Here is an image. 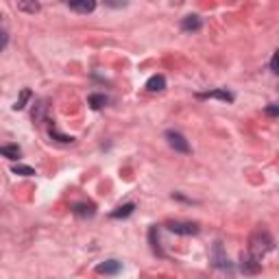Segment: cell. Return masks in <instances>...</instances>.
I'll use <instances>...</instances> for the list:
<instances>
[{"mask_svg": "<svg viewBox=\"0 0 279 279\" xmlns=\"http://www.w3.org/2000/svg\"><path fill=\"white\" fill-rule=\"evenodd\" d=\"M275 249V240H273V236L268 234L266 229H258L251 234L249 238V253L253 255V258H264L266 253H271V251Z\"/></svg>", "mask_w": 279, "mask_h": 279, "instance_id": "obj_1", "label": "cell"}, {"mask_svg": "<svg viewBox=\"0 0 279 279\" xmlns=\"http://www.w3.org/2000/svg\"><path fill=\"white\" fill-rule=\"evenodd\" d=\"M166 142H168L170 148H175L177 153H183V155H188V153L192 151V148H190V144H188V140L181 136L179 131H173V129H168V131H166Z\"/></svg>", "mask_w": 279, "mask_h": 279, "instance_id": "obj_2", "label": "cell"}, {"mask_svg": "<svg viewBox=\"0 0 279 279\" xmlns=\"http://www.w3.org/2000/svg\"><path fill=\"white\" fill-rule=\"evenodd\" d=\"M166 227H168V231L179 234V236H194V234H199V225H197V222L170 220V222H166Z\"/></svg>", "mask_w": 279, "mask_h": 279, "instance_id": "obj_3", "label": "cell"}, {"mask_svg": "<svg viewBox=\"0 0 279 279\" xmlns=\"http://www.w3.org/2000/svg\"><path fill=\"white\" fill-rule=\"evenodd\" d=\"M240 271H242L244 275H255V273L262 271V264H259L258 258H253L251 253L240 255Z\"/></svg>", "mask_w": 279, "mask_h": 279, "instance_id": "obj_4", "label": "cell"}, {"mask_svg": "<svg viewBox=\"0 0 279 279\" xmlns=\"http://www.w3.org/2000/svg\"><path fill=\"white\" fill-rule=\"evenodd\" d=\"M212 255H214L212 259H214V266H216V268H229V259H227L225 251H222V242H216V244H214Z\"/></svg>", "mask_w": 279, "mask_h": 279, "instance_id": "obj_5", "label": "cell"}, {"mask_svg": "<svg viewBox=\"0 0 279 279\" xmlns=\"http://www.w3.org/2000/svg\"><path fill=\"white\" fill-rule=\"evenodd\" d=\"M120 268H122V264L118 259H107V262L96 266V273H100V275H116V273H120Z\"/></svg>", "mask_w": 279, "mask_h": 279, "instance_id": "obj_6", "label": "cell"}, {"mask_svg": "<svg viewBox=\"0 0 279 279\" xmlns=\"http://www.w3.org/2000/svg\"><path fill=\"white\" fill-rule=\"evenodd\" d=\"M46 114H48V100H37V105L33 107V114H31L33 122L41 124L46 120Z\"/></svg>", "mask_w": 279, "mask_h": 279, "instance_id": "obj_7", "label": "cell"}, {"mask_svg": "<svg viewBox=\"0 0 279 279\" xmlns=\"http://www.w3.org/2000/svg\"><path fill=\"white\" fill-rule=\"evenodd\" d=\"M72 214H77V216H81V218H90L96 214V205L94 203H74Z\"/></svg>", "mask_w": 279, "mask_h": 279, "instance_id": "obj_8", "label": "cell"}, {"mask_svg": "<svg viewBox=\"0 0 279 279\" xmlns=\"http://www.w3.org/2000/svg\"><path fill=\"white\" fill-rule=\"evenodd\" d=\"M68 7L79 13H92L96 9V2L94 0H74V2H68Z\"/></svg>", "mask_w": 279, "mask_h": 279, "instance_id": "obj_9", "label": "cell"}, {"mask_svg": "<svg viewBox=\"0 0 279 279\" xmlns=\"http://www.w3.org/2000/svg\"><path fill=\"white\" fill-rule=\"evenodd\" d=\"M201 26H203V22L199 16H185L183 20H181V29H183L185 33H194V31H199Z\"/></svg>", "mask_w": 279, "mask_h": 279, "instance_id": "obj_10", "label": "cell"}, {"mask_svg": "<svg viewBox=\"0 0 279 279\" xmlns=\"http://www.w3.org/2000/svg\"><path fill=\"white\" fill-rule=\"evenodd\" d=\"M199 99H220V100H225V103H231V100H234V94L227 92V90H212V92H201Z\"/></svg>", "mask_w": 279, "mask_h": 279, "instance_id": "obj_11", "label": "cell"}, {"mask_svg": "<svg viewBox=\"0 0 279 279\" xmlns=\"http://www.w3.org/2000/svg\"><path fill=\"white\" fill-rule=\"evenodd\" d=\"M146 90L148 92H161V90H166V77H164V74H153V77L146 81Z\"/></svg>", "mask_w": 279, "mask_h": 279, "instance_id": "obj_12", "label": "cell"}, {"mask_svg": "<svg viewBox=\"0 0 279 279\" xmlns=\"http://www.w3.org/2000/svg\"><path fill=\"white\" fill-rule=\"evenodd\" d=\"M0 153H2L7 159H13V161L22 157V148L18 146V144H4V146L0 148Z\"/></svg>", "mask_w": 279, "mask_h": 279, "instance_id": "obj_13", "label": "cell"}, {"mask_svg": "<svg viewBox=\"0 0 279 279\" xmlns=\"http://www.w3.org/2000/svg\"><path fill=\"white\" fill-rule=\"evenodd\" d=\"M133 212H136V203H124V205H120L116 212H111L109 216L111 218H127V216H131Z\"/></svg>", "mask_w": 279, "mask_h": 279, "instance_id": "obj_14", "label": "cell"}, {"mask_svg": "<svg viewBox=\"0 0 279 279\" xmlns=\"http://www.w3.org/2000/svg\"><path fill=\"white\" fill-rule=\"evenodd\" d=\"M148 240H151V246H153V251H155L159 258H164V251H161V246H159V238H157V229L153 227L151 231H148Z\"/></svg>", "mask_w": 279, "mask_h": 279, "instance_id": "obj_15", "label": "cell"}, {"mask_svg": "<svg viewBox=\"0 0 279 279\" xmlns=\"http://www.w3.org/2000/svg\"><path fill=\"white\" fill-rule=\"evenodd\" d=\"M87 103H90L92 109H103V107L107 105V96L105 94H92Z\"/></svg>", "mask_w": 279, "mask_h": 279, "instance_id": "obj_16", "label": "cell"}, {"mask_svg": "<svg viewBox=\"0 0 279 279\" xmlns=\"http://www.w3.org/2000/svg\"><path fill=\"white\" fill-rule=\"evenodd\" d=\"M31 96H33V94H31V90H22L20 92V99H18L16 100V105H13V109H24V107H26V103H29V99H31Z\"/></svg>", "mask_w": 279, "mask_h": 279, "instance_id": "obj_17", "label": "cell"}, {"mask_svg": "<svg viewBox=\"0 0 279 279\" xmlns=\"http://www.w3.org/2000/svg\"><path fill=\"white\" fill-rule=\"evenodd\" d=\"M18 9H20V11H26V13H35L40 11V4L37 2H18Z\"/></svg>", "mask_w": 279, "mask_h": 279, "instance_id": "obj_18", "label": "cell"}, {"mask_svg": "<svg viewBox=\"0 0 279 279\" xmlns=\"http://www.w3.org/2000/svg\"><path fill=\"white\" fill-rule=\"evenodd\" d=\"M50 138H55V140H59V142H63V144H68V142H74V138L72 136H63V133H59L55 127H50Z\"/></svg>", "mask_w": 279, "mask_h": 279, "instance_id": "obj_19", "label": "cell"}, {"mask_svg": "<svg viewBox=\"0 0 279 279\" xmlns=\"http://www.w3.org/2000/svg\"><path fill=\"white\" fill-rule=\"evenodd\" d=\"M13 173L22 175V177H31V175H35V170L31 166H13Z\"/></svg>", "mask_w": 279, "mask_h": 279, "instance_id": "obj_20", "label": "cell"}, {"mask_svg": "<svg viewBox=\"0 0 279 279\" xmlns=\"http://www.w3.org/2000/svg\"><path fill=\"white\" fill-rule=\"evenodd\" d=\"M271 70L275 74H279V50H275V55H273V59H271Z\"/></svg>", "mask_w": 279, "mask_h": 279, "instance_id": "obj_21", "label": "cell"}, {"mask_svg": "<svg viewBox=\"0 0 279 279\" xmlns=\"http://www.w3.org/2000/svg\"><path fill=\"white\" fill-rule=\"evenodd\" d=\"M266 114L268 116H279V105H268L266 107Z\"/></svg>", "mask_w": 279, "mask_h": 279, "instance_id": "obj_22", "label": "cell"}, {"mask_svg": "<svg viewBox=\"0 0 279 279\" xmlns=\"http://www.w3.org/2000/svg\"><path fill=\"white\" fill-rule=\"evenodd\" d=\"M7 41H9V33H7V29H2V46H0V48H7Z\"/></svg>", "mask_w": 279, "mask_h": 279, "instance_id": "obj_23", "label": "cell"}]
</instances>
